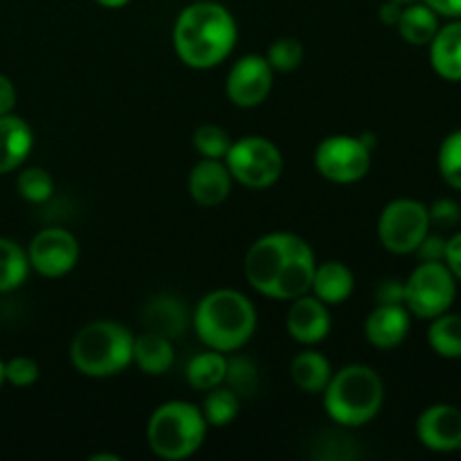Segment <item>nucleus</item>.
<instances>
[{"mask_svg":"<svg viewBox=\"0 0 461 461\" xmlns=\"http://www.w3.org/2000/svg\"><path fill=\"white\" fill-rule=\"evenodd\" d=\"M315 266V252L304 239L291 232H270L248 248L243 273L259 295L284 302L311 291Z\"/></svg>","mask_w":461,"mask_h":461,"instance_id":"nucleus-1","label":"nucleus"},{"mask_svg":"<svg viewBox=\"0 0 461 461\" xmlns=\"http://www.w3.org/2000/svg\"><path fill=\"white\" fill-rule=\"evenodd\" d=\"M239 30L232 12L214 0H196L174 23V50L192 70L221 66L237 45Z\"/></svg>","mask_w":461,"mask_h":461,"instance_id":"nucleus-2","label":"nucleus"},{"mask_svg":"<svg viewBox=\"0 0 461 461\" xmlns=\"http://www.w3.org/2000/svg\"><path fill=\"white\" fill-rule=\"evenodd\" d=\"M194 329L207 349L234 354L252 340L257 331V309L241 291L216 288L198 302Z\"/></svg>","mask_w":461,"mask_h":461,"instance_id":"nucleus-3","label":"nucleus"},{"mask_svg":"<svg viewBox=\"0 0 461 461\" xmlns=\"http://www.w3.org/2000/svg\"><path fill=\"white\" fill-rule=\"evenodd\" d=\"M324 410L338 426L358 428L378 417L385 401L381 376L369 365H347L333 372L322 392Z\"/></svg>","mask_w":461,"mask_h":461,"instance_id":"nucleus-4","label":"nucleus"},{"mask_svg":"<svg viewBox=\"0 0 461 461\" xmlns=\"http://www.w3.org/2000/svg\"><path fill=\"white\" fill-rule=\"evenodd\" d=\"M135 336L120 322L95 320L72 338L70 360L88 378H111L133 365Z\"/></svg>","mask_w":461,"mask_h":461,"instance_id":"nucleus-5","label":"nucleus"},{"mask_svg":"<svg viewBox=\"0 0 461 461\" xmlns=\"http://www.w3.org/2000/svg\"><path fill=\"white\" fill-rule=\"evenodd\" d=\"M203 410L189 401L158 405L147 423V441L153 455L167 461H183L201 450L207 437Z\"/></svg>","mask_w":461,"mask_h":461,"instance_id":"nucleus-6","label":"nucleus"},{"mask_svg":"<svg viewBox=\"0 0 461 461\" xmlns=\"http://www.w3.org/2000/svg\"><path fill=\"white\" fill-rule=\"evenodd\" d=\"M376 135H329L318 144L313 156L315 171L338 185L363 180L372 167V151Z\"/></svg>","mask_w":461,"mask_h":461,"instance_id":"nucleus-7","label":"nucleus"},{"mask_svg":"<svg viewBox=\"0 0 461 461\" xmlns=\"http://www.w3.org/2000/svg\"><path fill=\"white\" fill-rule=\"evenodd\" d=\"M234 183L248 189H268L282 178L284 156L277 144L261 135H246L232 140L228 156L223 158Z\"/></svg>","mask_w":461,"mask_h":461,"instance_id":"nucleus-8","label":"nucleus"},{"mask_svg":"<svg viewBox=\"0 0 461 461\" xmlns=\"http://www.w3.org/2000/svg\"><path fill=\"white\" fill-rule=\"evenodd\" d=\"M405 302L410 315L432 320L446 313L457 295V279L444 261H421L405 279Z\"/></svg>","mask_w":461,"mask_h":461,"instance_id":"nucleus-9","label":"nucleus"},{"mask_svg":"<svg viewBox=\"0 0 461 461\" xmlns=\"http://www.w3.org/2000/svg\"><path fill=\"white\" fill-rule=\"evenodd\" d=\"M428 232V207L414 198H396L387 203L378 219V239L392 255H412Z\"/></svg>","mask_w":461,"mask_h":461,"instance_id":"nucleus-10","label":"nucleus"},{"mask_svg":"<svg viewBox=\"0 0 461 461\" xmlns=\"http://www.w3.org/2000/svg\"><path fill=\"white\" fill-rule=\"evenodd\" d=\"M30 268L41 277L59 279L72 273L79 261V241L70 230L45 228L27 246Z\"/></svg>","mask_w":461,"mask_h":461,"instance_id":"nucleus-11","label":"nucleus"},{"mask_svg":"<svg viewBox=\"0 0 461 461\" xmlns=\"http://www.w3.org/2000/svg\"><path fill=\"white\" fill-rule=\"evenodd\" d=\"M275 70L261 54H246L230 68L225 77V95L239 108H257L273 90Z\"/></svg>","mask_w":461,"mask_h":461,"instance_id":"nucleus-12","label":"nucleus"},{"mask_svg":"<svg viewBox=\"0 0 461 461\" xmlns=\"http://www.w3.org/2000/svg\"><path fill=\"white\" fill-rule=\"evenodd\" d=\"M286 315V331L295 342L306 347L320 345L331 333V315L329 306L311 293L291 300Z\"/></svg>","mask_w":461,"mask_h":461,"instance_id":"nucleus-13","label":"nucleus"},{"mask_svg":"<svg viewBox=\"0 0 461 461\" xmlns=\"http://www.w3.org/2000/svg\"><path fill=\"white\" fill-rule=\"evenodd\" d=\"M417 437L428 450L455 453L461 446V410L448 403L426 408L417 421Z\"/></svg>","mask_w":461,"mask_h":461,"instance_id":"nucleus-14","label":"nucleus"},{"mask_svg":"<svg viewBox=\"0 0 461 461\" xmlns=\"http://www.w3.org/2000/svg\"><path fill=\"white\" fill-rule=\"evenodd\" d=\"M234 178L223 160L203 158L187 176V192L201 207H219L232 194Z\"/></svg>","mask_w":461,"mask_h":461,"instance_id":"nucleus-15","label":"nucleus"},{"mask_svg":"<svg viewBox=\"0 0 461 461\" xmlns=\"http://www.w3.org/2000/svg\"><path fill=\"white\" fill-rule=\"evenodd\" d=\"M412 318L405 304H376L365 320V338L376 349H394L408 338Z\"/></svg>","mask_w":461,"mask_h":461,"instance_id":"nucleus-16","label":"nucleus"},{"mask_svg":"<svg viewBox=\"0 0 461 461\" xmlns=\"http://www.w3.org/2000/svg\"><path fill=\"white\" fill-rule=\"evenodd\" d=\"M34 149V133L23 117L0 115V176L16 171Z\"/></svg>","mask_w":461,"mask_h":461,"instance_id":"nucleus-17","label":"nucleus"},{"mask_svg":"<svg viewBox=\"0 0 461 461\" xmlns=\"http://www.w3.org/2000/svg\"><path fill=\"white\" fill-rule=\"evenodd\" d=\"M356 286L354 270L342 261H324L315 266L313 282H311V295L322 300L327 306L345 304L351 297Z\"/></svg>","mask_w":461,"mask_h":461,"instance_id":"nucleus-18","label":"nucleus"},{"mask_svg":"<svg viewBox=\"0 0 461 461\" xmlns=\"http://www.w3.org/2000/svg\"><path fill=\"white\" fill-rule=\"evenodd\" d=\"M176 351L171 338L144 331L133 340V365L147 376H165L174 367Z\"/></svg>","mask_w":461,"mask_h":461,"instance_id":"nucleus-19","label":"nucleus"},{"mask_svg":"<svg viewBox=\"0 0 461 461\" xmlns=\"http://www.w3.org/2000/svg\"><path fill=\"white\" fill-rule=\"evenodd\" d=\"M430 63L446 81H461V21L439 27L430 41Z\"/></svg>","mask_w":461,"mask_h":461,"instance_id":"nucleus-20","label":"nucleus"},{"mask_svg":"<svg viewBox=\"0 0 461 461\" xmlns=\"http://www.w3.org/2000/svg\"><path fill=\"white\" fill-rule=\"evenodd\" d=\"M147 331L162 333L167 338H180L187 329V309L174 295H156L144 306Z\"/></svg>","mask_w":461,"mask_h":461,"instance_id":"nucleus-21","label":"nucleus"},{"mask_svg":"<svg viewBox=\"0 0 461 461\" xmlns=\"http://www.w3.org/2000/svg\"><path fill=\"white\" fill-rule=\"evenodd\" d=\"M333 376V367L329 358L320 351H302L291 363V378L306 394H322Z\"/></svg>","mask_w":461,"mask_h":461,"instance_id":"nucleus-22","label":"nucleus"},{"mask_svg":"<svg viewBox=\"0 0 461 461\" xmlns=\"http://www.w3.org/2000/svg\"><path fill=\"white\" fill-rule=\"evenodd\" d=\"M396 27H399V34L403 36L408 43L430 45L437 30H439V16H437L426 3L417 0V3L412 5H405Z\"/></svg>","mask_w":461,"mask_h":461,"instance_id":"nucleus-23","label":"nucleus"},{"mask_svg":"<svg viewBox=\"0 0 461 461\" xmlns=\"http://www.w3.org/2000/svg\"><path fill=\"white\" fill-rule=\"evenodd\" d=\"M30 259L21 243L0 237V293H12L27 282Z\"/></svg>","mask_w":461,"mask_h":461,"instance_id":"nucleus-24","label":"nucleus"},{"mask_svg":"<svg viewBox=\"0 0 461 461\" xmlns=\"http://www.w3.org/2000/svg\"><path fill=\"white\" fill-rule=\"evenodd\" d=\"M225 372H228V356L214 349L201 351L187 363L189 385L203 392L223 385Z\"/></svg>","mask_w":461,"mask_h":461,"instance_id":"nucleus-25","label":"nucleus"},{"mask_svg":"<svg viewBox=\"0 0 461 461\" xmlns=\"http://www.w3.org/2000/svg\"><path fill=\"white\" fill-rule=\"evenodd\" d=\"M428 342L441 358H461V315L446 311V313L432 318L430 329H428Z\"/></svg>","mask_w":461,"mask_h":461,"instance_id":"nucleus-26","label":"nucleus"},{"mask_svg":"<svg viewBox=\"0 0 461 461\" xmlns=\"http://www.w3.org/2000/svg\"><path fill=\"white\" fill-rule=\"evenodd\" d=\"M203 417H205L210 428H225L239 417L241 410V396L230 390L228 385H219L207 390L205 401H203Z\"/></svg>","mask_w":461,"mask_h":461,"instance_id":"nucleus-27","label":"nucleus"},{"mask_svg":"<svg viewBox=\"0 0 461 461\" xmlns=\"http://www.w3.org/2000/svg\"><path fill=\"white\" fill-rule=\"evenodd\" d=\"M16 189L21 194V198H25L27 203H48L54 194V180L50 176V171H45L43 167H27L18 174L16 178Z\"/></svg>","mask_w":461,"mask_h":461,"instance_id":"nucleus-28","label":"nucleus"},{"mask_svg":"<svg viewBox=\"0 0 461 461\" xmlns=\"http://www.w3.org/2000/svg\"><path fill=\"white\" fill-rule=\"evenodd\" d=\"M194 149L201 153V158H212V160H223L232 147V135L219 124H203L194 131Z\"/></svg>","mask_w":461,"mask_h":461,"instance_id":"nucleus-29","label":"nucleus"},{"mask_svg":"<svg viewBox=\"0 0 461 461\" xmlns=\"http://www.w3.org/2000/svg\"><path fill=\"white\" fill-rule=\"evenodd\" d=\"M230 390L237 392L239 396H252L259 387V372H257L255 363L243 356H234L228 358V372H225V383Z\"/></svg>","mask_w":461,"mask_h":461,"instance_id":"nucleus-30","label":"nucleus"},{"mask_svg":"<svg viewBox=\"0 0 461 461\" xmlns=\"http://www.w3.org/2000/svg\"><path fill=\"white\" fill-rule=\"evenodd\" d=\"M437 165H439L441 178H444L450 187L461 192V129L453 131V133L441 142Z\"/></svg>","mask_w":461,"mask_h":461,"instance_id":"nucleus-31","label":"nucleus"},{"mask_svg":"<svg viewBox=\"0 0 461 461\" xmlns=\"http://www.w3.org/2000/svg\"><path fill=\"white\" fill-rule=\"evenodd\" d=\"M268 63L275 72H293L300 68L302 59H304V45L297 39L291 36H284L277 39L268 48Z\"/></svg>","mask_w":461,"mask_h":461,"instance_id":"nucleus-32","label":"nucleus"},{"mask_svg":"<svg viewBox=\"0 0 461 461\" xmlns=\"http://www.w3.org/2000/svg\"><path fill=\"white\" fill-rule=\"evenodd\" d=\"M39 365L27 356H16V358L5 363V383L14 387H30L39 381Z\"/></svg>","mask_w":461,"mask_h":461,"instance_id":"nucleus-33","label":"nucleus"},{"mask_svg":"<svg viewBox=\"0 0 461 461\" xmlns=\"http://www.w3.org/2000/svg\"><path fill=\"white\" fill-rule=\"evenodd\" d=\"M428 216H430V225H437L441 230L457 228L461 221V210L453 198H439L428 207Z\"/></svg>","mask_w":461,"mask_h":461,"instance_id":"nucleus-34","label":"nucleus"},{"mask_svg":"<svg viewBox=\"0 0 461 461\" xmlns=\"http://www.w3.org/2000/svg\"><path fill=\"white\" fill-rule=\"evenodd\" d=\"M446 243H448V239H444L441 234L428 232L414 252H417L419 259L421 261H444L446 259Z\"/></svg>","mask_w":461,"mask_h":461,"instance_id":"nucleus-35","label":"nucleus"},{"mask_svg":"<svg viewBox=\"0 0 461 461\" xmlns=\"http://www.w3.org/2000/svg\"><path fill=\"white\" fill-rule=\"evenodd\" d=\"M376 304H403L405 302V284L399 279H383L374 291Z\"/></svg>","mask_w":461,"mask_h":461,"instance_id":"nucleus-36","label":"nucleus"},{"mask_svg":"<svg viewBox=\"0 0 461 461\" xmlns=\"http://www.w3.org/2000/svg\"><path fill=\"white\" fill-rule=\"evenodd\" d=\"M444 264L448 266L450 273L455 275V279L461 282V232L455 234V237H450L448 243H446Z\"/></svg>","mask_w":461,"mask_h":461,"instance_id":"nucleus-37","label":"nucleus"},{"mask_svg":"<svg viewBox=\"0 0 461 461\" xmlns=\"http://www.w3.org/2000/svg\"><path fill=\"white\" fill-rule=\"evenodd\" d=\"M16 106V88H14L12 79L0 72V115H7Z\"/></svg>","mask_w":461,"mask_h":461,"instance_id":"nucleus-38","label":"nucleus"},{"mask_svg":"<svg viewBox=\"0 0 461 461\" xmlns=\"http://www.w3.org/2000/svg\"><path fill=\"white\" fill-rule=\"evenodd\" d=\"M426 3L437 16L461 18V0H421Z\"/></svg>","mask_w":461,"mask_h":461,"instance_id":"nucleus-39","label":"nucleus"},{"mask_svg":"<svg viewBox=\"0 0 461 461\" xmlns=\"http://www.w3.org/2000/svg\"><path fill=\"white\" fill-rule=\"evenodd\" d=\"M401 12H403V5L392 3V0H387V3H383V7H381V12H378V16H381L383 25L396 27V23H399V18H401Z\"/></svg>","mask_w":461,"mask_h":461,"instance_id":"nucleus-40","label":"nucleus"},{"mask_svg":"<svg viewBox=\"0 0 461 461\" xmlns=\"http://www.w3.org/2000/svg\"><path fill=\"white\" fill-rule=\"evenodd\" d=\"M95 3L102 5V7H108V9H120V7H126L131 0H95Z\"/></svg>","mask_w":461,"mask_h":461,"instance_id":"nucleus-41","label":"nucleus"},{"mask_svg":"<svg viewBox=\"0 0 461 461\" xmlns=\"http://www.w3.org/2000/svg\"><path fill=\"white\" fill-rule=\"evenodd\" d=\"M104 459H108V461H122L120 457H117V455H93V457H90V461H104Z\"/></svg>","mask_w":461,"mask_h":461,"instance_id":"nucleus-42","label":"nucleus"},{"mask_svg":"<svg viewBox=\"0 0 461 461\" xmlns=\"http://www.w3.org/2000/svg\"><path fill=\"white\" fill-rule=\"evenodd\" d=\"M3 385H5V363L0 360V390H3Z\"/></svg>","mask_w":461,"mask_h":461,"instance_id":"nucleus-43","label":"nucleus"},{"mask_svg":"<svg viewBox=\"0 0 461 461\" xmlns=\"http://www.w3.org/2000/svg\"><path fill=\"white\" fill-rule=\"evenodd\" d=\"M392 3H399V5H412V3H417V0H392Z\"/></svg>","mask_w":461,"mask_h":461,"instance_id":"nucleus-44","label":"nucleus"},{"mask_svg":"<svg viewBox=\"0 0 461 461\" xmlns=\"http://www.w3.org/2000/svg\"><path fill=\"white\" fill-rule=\"evenodd\" d=\"M457 453H459V455H461V446H459V448H457Z\"/></svg>","mask_w":461,"mask_h":461,"instance_id":"nucleus-45","label":"nucleus"}]
</instances>
